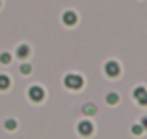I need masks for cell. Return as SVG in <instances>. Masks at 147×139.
Returning <instances> with one entry per match:
<instances>
[{"label":"cell","instance_id":"6da1fadb","mask_svg":"<svg viewBox=\"0 0 147 139\" xmlns=\"http://www.w3.org/2000/svg\"><path fill=\"white\" fill-rule=\"evenodd\" d=\"M64 84H66V88H70V90H80V88L84 86V78H82V76H76V74H68V76L64 78Z\"/></svg>","mask_w":147,"mask_h":139},{"label":"cell","instance_id":"7a4b0ae2","mask_svg":"<svg viewBox=\"0 0 147 139\" xmlns=\"http://www.w3.org/2000/svg\"><path fill=\"white\" fill-rule=\"evenodd\" d=\"M119 72H121V68H119V64H117V62H113V60H111V62H107V64H105V76H107V78H117V76H119Z\"/></svg>","mask_w":147,"mask_h":139},{"label":"cell","instance_id":"3957f363","mask_svg":"<svg viewBox=\"0 0 147 139\" xmlns=\"http://www.w3.org/2000/svg\"><path fill=\"white\" fill-rule=\"evenodd\" d=\"M133 97H135V101H137V103L147 105V90L143 88V86H139V88H135V90H133Z\"/></svg>","mask_w":147,"mask_h":139},{"label":"cell","instance_id":"277c9868","mask_svg":"<svg viewBox=\"0 0 147 139\" xmlns=\"http://www.w3.org/2000/svg\"><path fill=\"white\" fill-rule=\"evenodd\" d=\"M28 97H30L32 101H42V99H44V90H42L40 86H32V88L28 90Z\"/></svg>","mask_w":147,"mask_h":139},{"label":"cell","instance_id":"5b68a950","mask_svg":"<svg viewBox=\"0 0 147 139\" xmlns=\"http://www.w3.org/2000/svg\"><path fill=\"white\" fill-rule=\"evenodd\" d=\"M92 131H94V125L90 121H80L78 123V133L80 135H92Z\"/></svg>","mask_w":147,"mask_h":139},{"label":"cell","instance_id":"8992f818","mask_svg":"<svg viewBox=\"0 0 147 139\" xmlns=\"http://www.w3.org/2000/svg\"><path fill=\"white\" fill-rule=\"evenodd\" d=\"M62 20H64V24H68V26H74V24L78 22V16H76V12H72V10H68V12H64Z\"/></svg>","mask_w":147,"mask_h":139},{"label":"cell","instance_id":"52a82bcc","mask_svg":"<svg viewBox=\"0 0 147 139\" xmlns=\"http://www.w3.org/2000/svg\"><path fill=\"white\" fill-rule=\"evenodd\" d=\"M82 111H84L86 115H94V113H98V105H94V103H86V105L82 107Z\"/></svg>","mask_w":147,"mask_h":139},{"label":"cell","instance_id":"ba28073f","mask_svg":"<svg viewBox=\"0 0 147 139\" xmlns=\"http://www.w3.org/2000/svg\"><path fill=\"white\" fill-rule=\"evenodd\" d=\"M30 54V48L26 46V44H22V46H18V50H16V56H20V58H26Z\"/></svg>","mask_w":147,"mask_h":139},{"label":"cell","instance_id":"9c48e42d","mask_svg":"<svg viewBox=\"0 0 147 139\" xmlns=\"http://www.w3.org/2000/svg\"><path fill=\"white\" fill-rule=\"evenodd\" d=\"M10 88V78L0 74V90H8Z\"/></svg>","mask_w":147,"mask_h":139},{"label":"cell","instance_id":"30bf717a","mask_svg":"<svg viewBox=\"0 0 147 139\" xmlns=\"http://www.w3.org/2000/svg\"><path fill=\"white\" fill-rule=\"evenodd\" d=\"M117 101H119L117 93H107V103H117Z\"/></svg>","mask_w":147,"mask_h":139},{"label":"cell","instance_id":"8fae6325","mask_svg":"<svg viewBox=\"0 0 147 139\" xmlns=\"http://www.w3.org/2000/svg\"><path fill=\"white\" fill-rule=\"evenodd\" d=\"M131 133H133V135H141V133H143V127H141V125H133V127H131Z\"/></svg>","mask_w":147,"mask_h":139},{"label":"cell","instance_id":"7c38bea8","mask_svg":"<svg viewBox=\"0 0 147 139\" xmlns=\"http://www.w3.org/2000/svg\"><path fill=\"white\" fill-rule=\"evenodd\" d=\"M0 62H2V64H8V62H10V54H6V52L0 54Z\"/></svg>","mask_w":147,"mask_h":139},{"label":"cell","instance_id":"4fadbf2b","mask_svg":"<svg viewBox=\"0 0 147 139\" xmlns=\"http://www.w3.org/2000/svg\"><path fill=\"white\" fill-rule=\"evenodd\" d=\"M6 129H10V131L16 129V121H14V119H8V121H6Z\"/></svg>","mask_w":147,"mask_h":139},{"label":"cell","instance_id":"5bb4252c","mask_svg":"<svg viewBox=\"0 0 147 139\" xmlns=\"http://www.w3.org/2000/svg\"><path fill=\"white\" fill-rule=\"evenodd\" d=\"M20 72H22V74H30V72H32V68H30L28 64H24V66L20 68Z\"/></svg>","mask_w":147,"mask_h":139},{"label":"cell","instance_id":"9a60e30c","mask_svg":"<svg viewBox=\"0 0 147 139\" xmlns=\"http://www.w3.org/2000/svg\"><path fill=\"white\" fill-rule=\"evenodd\" d=\"M139 125H141V127H143V129H147V115L143 117V119H141V123H139Z\"/></svg>","mask_w":147,"mask_h":139}]
</instances>
